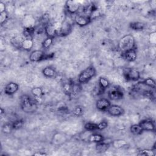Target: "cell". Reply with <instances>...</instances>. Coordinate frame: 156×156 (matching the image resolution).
<instances>
[{"mask_svg": "<svg viewBox=\"0 0 156 156\" xmlns=\"http://www.w3.org/2000/svg\"><path fill=\"white\" fill-rule=\"evenodd\" d=\"M130 132L135 135H141L143 132V129H141V127H140L139 124H135L132 125L130 127Z\"/></svg>", "mask_w": 156, "mask_h": 156, "instance_id": "obj_25", "label": "cell"}, {"mask_svg": "<svg viewBox=\"0 0 156 156\" xmlns=\"http://www.w3.org/2000/svg\"><path fill=\"white\" fill-rule=\"evenodd\" d=\"M13 130V128L12 127V123L11 124L6 123V124H4V126L2 127V130L3 133H4L5 134L10 133Z\"/></svg>", "mask_w": 156, "mask_h": 156, "instance_id": "obj_32", "label": "cell"}, {"mask_svg": "<svg viewBox=\"0 0 156 156\" xmlns=\"http://www.w3.org/2000/svg\"><path fill=\"white\" fill-rule=\"evenodd\" d=\"M122 54H123V57L127 62H134L136 60L137 58V54L135 49L127 51Z\"/></svg>", "mask_w": 156, "mask_h": 156, "instance_id": "obj_15", "label": "cell"}, {"mask_svg": "<svg viewBox=\"0 0 156 156\" xmlns=\"http://www.w3.org/2000/svg\"><path fill=\"white\" fill-rule=\"evenodd\" d=\"M31 93L35 98H40L43 94V90L41 87H35L31 90Z\"/></svg>", "mask_w": 156, "mask_h": 156, "instance_id": "obj_27", "label": "cell"}, {"mask_svg": "<svg viewBox=\"0 0 156 156\" xmlns=\"http://www.w3.org/2000/svg\"><path fill=\"white\" fill-rule=\"evenodd\" d=\"M111 103L110 100L104 98L99 99L96 103V107L97 109L101 111H107Z\"/></svg>", "mask_w": 156, "mask_h": 156, "instance_id": "obj_11", "label": "cell"}, {"mask_svg": "<svg viewBox=\"0 0 156 156\" xmlns=\"http://www.w3.org/2000/svg\"><path fill=\"white\" fill-rule=\"evenodd\" d=\"M98 83L99 85L101 87H102L105 90L109 87L110 86V82L108 80L104 77H100L98 80Z\"/></svg>", "mask_w": 156, "mask_h": 156, "instance_id": "obj_26", "label": "cell"}, {"mask_svg": "<svg viewBox=\"0 0 156 156\" xmlns=\"http://www.w3.org/2000/svg\"><path fill=\"white\" fill-rule=\"evenodd\" d=\"M110 145V143L105 141V140H104L102 141L96 143V150L98 152H104L107 151V149L109 148Z\"/></svg>", "mask_w": 156, "mask_h": 156, "instance_id": "obj_17", "label": "cell"}, {"mask_svg": "<svg viewBox=\"0 0 156 156\" xmlns=\"http://www.w3.org/2000/svg\"><path fill=\"white\" fill-rule=\"evenodd\" d=\"M72 29H73V25L71 24V23L67 20H65L62 23L61 28L57 35H59L61 37L67 36L71 32Z\"/></svg>", "mask_w": 156, "mask_h": 156, "instance_id": "obj_8", "label": "cell"}, {"mask_svg": "<svg viewBox=\"0 0 156 156\" xmlns=\"http://www.w3.org/2000/svg\"><path fill=\"white\" fill-rule=\"evenodd\" d=\"M108 97L109 99L112 101L121 100L124 98V93L121 89L114 88L108 91Z\"/></svg>", "mask_w": 156, "mask_h": 156, "instance_id": "obj_9", "label": "cell"}, {"mask_svg": "<svg viewBox=\"0 0 156 156\" xmlns=\"http://www.w3.org/2000/svg\"><path fill=\"white\" fill-rule=\"evenodd\" d=\"M135 47V40L134 37L131 34L123 36L118 42V48L124 53L127 51L134 49Z\"/></svg>", "mask_w": 156, "mask_h": 156, "instance_id": "obj_2", "label": "cell"}, {"mask_svg": "<svg viewBox=\"0 0 156 156\" xmlns=\"http://www.w3.org/2000/svg\"><path fill=\"white\" fill-rule=\"evenodd\" d=\"M53 38L46 37L42 42V48L43 49L49 48L53 43Z\"/></svg>", "mask_w": 156, "mask_h": 156, "instance_id": "obj_30", "label": "cell"}, {"mask_svg": "<svg viewBox=\"0 0 156 156\" xmlns=\"http://www.w3.org/2000/svg\"><path fill=\"white\" fill-rule=\"evenodd\" d=\"M107 113L113 116H120L122 115L125 111L123 108L118 105H110L107 110Z\"/></svg>", "mask_w": 156, "mask_h": 156, "instance_id": "obj_10", "label": "cell"}, {"mask_svg": "<svg viewBox=\"0 0 156 156\" xmlns=\"http://www.w3.org/2000/svg\"><path fill=\"white\" fill-rule=\"evenodd\" d=\"M123 75L127 81H137L140 79V72L135 68H127L124 69Z\"/></svg>", "mask_w": 156, "mask_h": 156, "instance_id": "obj_4", "label": "cell"}, {"mask_svg": "<svg viewBox=\"0 0 156 156\" xmlns=\"http://www.w3.org/2000/svg\"><path fill=\"white\" fill-rule=\"evenodd\" d=\"M84 128L88 130V131H94L96 130H98V124L93 123V122H87L84 125Z\"/></svg>", "mask_w": 156, "mask_h": 156, "instance_id": "obj_29", "label": "cell"}, {"mask_svg": "<svg viewBox=\"0 0 156 156\" xmlns=\"http://www.w3.org/2000/svg\"><path fill=\"white\" fill-rule=\"evenodd\" d=\"M142 85H146L148 87H150L151 88H155L156 87V83L155 80H154L153 79H152L151 77H148L144 80H143L141 82H140Z\"/></svg>", "mask_w": 156, "mask_h": 156, "instance_id": "obj_24", "label": "cell"}, {"mask_svg": "<svg viewBox=\"0 0 156 156\" xmlns=\"http://www.w3.org/2000/svg\"><path fill=\"white\" fill-rule=\"evenodd\" d=\"M8 19V13L7 11L0 13V23L1 26H2Z\"/></svg>", "mask_w": 156, "mask_h": 156, "instance_id": "obj_36", "label": "cell"}, {"mask_svg": "<svg viewBox=\"0 0 156 156\" xmlns=\"http://www.w3.org/2000/svg\"><path fill=\"white\" fill-rule=\"evenodd\" d=\"M73 83H74V82H73L71 80H68V81H66V82H63V85H62L63 91L65 93V94H66V95H68L69 97L71 94Z\"/></svg>", "mask_w": 156, "mask_h": 156, "instance_id": "obj_19", "label": "cell"}, {"mask_svg": "<svg viewBox=\"0 0 156 156\" xmlns=\"http://www.w3.org/2000/svg\"><path fill=\"white\" fill-rule=\"evenodd\" d=\"M44 30L47 37H51L54 38L56 35H57L56 30L53 24L48 23V24L45 25L44 26Z\"/></svg>", "mask_w": 156, "mask_h": 156, "instance_id": "obj_14", "label": "cell"}, {"mask_svg": "<svg viewBox=\"0 0 156 156\" xmlns=\"http://www.w3.org/2000/svg\"><path fill=\"white\" fill-rule=\"evenodd\" d=\"M81 85L80 83H73V88H72V91L70 97L71 98H76L78 96V94L81 91Z\"/></svg>", "mask_w": 156, "mask_h": 156, "instance_id": "obj_22", "label": "cell"}, {"mask_svg": "<svg viewBox=\"0 0 156 156\" xmlns=\"http://www.w3.org/2000/svg\"><path fill=\"white\" fill-rule=\"evenodd\" d=\"M154 155L155 153L152 149H141L138 153V155L154 156Z\"/></svg>", "mask_w": 156, "mask_h": 156, "instance_id": "obj_31", "label": "cell"}, {"mask_svg": "<svg viewBox=\"0 0 156 156\" xmlns=\"http://www.w3.org/2000/svg\"><path fill=\"white\" fill-rule=\"evenodd\" d=\"M96 69L93 66H89L85 69L82 71L78 76V82L80 84H83L88 82L95 75Z\"/></svg>", "mask_w": 156, "mask_h": 156, "instance_id": "obj_3", "label": "cell"}, {"mask_svg": "<svg viewBox=\"0 0 156 156\" xmlns=\"http://www.w3.org/2000/svg\"><path fill=\"white\" fill-rule=\"evenodd\" d=\"M46 54L42 50H34L29 55V60L32 62H38L45 60Z\"/></svg>", "mask_w": 156, "mask_h": 156, "instance_id": "obj_6", "label": "cell"}, {"mask_svg": "<svg viewBox=\"0 0 156 156\" xmlns=\"http://www.w3.org/2000/svg\"><path fill=\"white\" fill-rule=\"evenodd\" d=\"M35 29L34 27H24L23 32V35L24 38H32L33 39V36L34 35Z\"/></svg>", "mask_w": 156, "mask_h": 156, "instance_id": "obj_20", "label": "cell"}, {"mask_svg": "<svg viewBox=\"0 0 156 156\" xmlns=\"http://www.w3.org/2000/svg\"><path fill=\"white\" fill-rule=\"evenodd\" d=\"M112 144L113 145V146L116 149H119L121 148L122 147H124V146H126L127 144L126 141L123 140H114L112 142Z\"/></svg>", "mask_w": 156, "mask_h": 156, "instance_id": "obj_28", "label": "cell"}, {"mask_svg": "<svg viewBox=\"0 0 156 156\" xmlns=\"http://www.w3.org/2000/svg\"><path fill=\"white\" fill-rule=\"evenodd\" d=\"M139 125L141 127L143 131H154L155 124L154 123L149 119H143L141 121Z\"/></svg>", "mask_w": 156, "mask_h": 156, "instance_id": "obj_13", "label": "cell"}, {"mask_svg": "<svg viewBox=\"0 0 156 156\" xmlns=\"http://www.w3.org/2000/svg\"><path fill=\"white\" fill-rule=\"evenodd\" d=\"M34 46V41L32 38H24L21 42V48L24 50L29 51L33 48Z\"/></svg>", "mask_w": 156, "mask_h": 156, "instance_id": "obj_18", "label": "cell"}, {"mask_svg": "<svg viewBox=\"0 0 156 156\" xmlns=\"http://www.w3.org/2000/svg\"><path fill=\"white\" fill-rule=\"evenodd\" d=\"M92 19L90 16L85 13H76L74 17V22L79 26L83 27L89 24Z\"/></svg>", "mask_w": 156, "mask_h": 156, "instance_id": "obj_5", "label": "cell"}, {"mask_svg": "<svg viewBox=\"0 0 156 156\" xmlns=\"http://www.w3.org/2000/svg\"><path fill=\"white\" fill-rule=\"evenodd\" d=\"M42 73L43 76L46 77L48 78H53L55 77L57 75V73L55 69L50 66H46L43 70H42Z\"/></svg>", "mask_w": 156, "mask_h": 156, "instance_id": "obj_16", "label": "cell"}, {"mask_svg": "<svg viewBox=\"0 0 156 156\" xmlns=\"http://www.w3.org/2000/svg\"><path fill=\"white\" fill-rule=\"evenodd\" d=\"M12 127L13 128V130H17V129H20L21 127H22V126H23L24 124V121L23 119H17V120H15V121H13L12 123Z\"/></svg>", "mask_w": 156, "mask_h": 156, "instance_id": "obj_34", "label": "cell"}, {"mask_svg": "<svg viewBox=\"0 0 156 156\" xmlns=\"http://www.w3.org/2000/svg\"><path fill=\"white\" fill-rule=\"evenodd\" d=\"M104 140V136L99 133H93L91 134L88 137V141L90 142L99 143L102 141Z\"/></svg>", "mask_w": 156, "mask_h": 156, "instance_id": "obj_23", "label": "cell"}, {"mask_svg": "<svg viewBox=\"0 0 156 156\" xmlns=\"http://www.w3.org/2000/svg\"><path fill=\"white\" fill-rule=\"evenodd\" d=\"M73 115L76 116H80L82 115L83 113V108L81 106L77 105L76 107H75V108H74L73 111Z\"/></svg>", "mask_w": 156, "mask_h": 156, "instance_id": "obj_35", "label": "cell"}, {"mask_svg": "<svg viewBox=\"0 0 156 156\" xmlns=\"http://www.w3.org/2000/svg\"><path fill=\"white\" fill-rule=\"evenodd\" d=\"M129 27L134 30H142L144 29L145 24L141 22L134 21L130 23Z\"/></svg>", "mask_w": 156, "mask_h": 156, "instance_id": "obj_21", "label": "cell"}, {"mask_svg": "<svg viewBox=\"0 0 156 156\" xmlns=\"http://www.w3.org/2000/svg\"><path fill=\"white\" fill-rule=\"evenodd\" d=\"M19 85L14 82H10L4 87V93L7 95H12L18 90Z\"/></svg>", "mask_w": 156, "mask_h": 156, "instance_id": "obj_12", "label": "cell"}, {"mask_svg": "<svg viewBox=\"0 0 156 156\" xmlns=\"http://www.w3.org/2000/svg\"><path fill=\"white\" fill-rule=\"evenodd\" d=\"M65 7L69 13L74 14L79 12L80 8V4L78 1L69 0L66 1Z\"/></svg>", "mask_w": 156, "mask_h": 156, "instance_id": "obj_7", "label": "cell"}, {"mask_svg": "<svg viewBox=\"0 0 156 156\" xmlns=\"http://www.w3.org/2000/svg\"><path fill=\"white\" fill-rule=\"evenodd\" d=\"M5 11H6L5 4L3 2H0V13H2Z\"/></svg>", "mask_w": 156, "mask_h": 156, "instance_id": "obj_38", "label": "cell"}, {"mask_svg": "<svg viewBox=\"0 0 156 156\" xmlns=\"http://www.w3.org/2000/svg\"><path fill=\"white\" fill-rule=\"evenodd\" d=\"M108 126V122L106 121H102L100 122L99 124H98V130H104L105 128H107Z\"/></svg>", "mask_w": 156, "mask_h": 156, "instance_id": "obj_37", "label": "cell"}, {"mask_svg": "<svg viewBox=\"0 0 156 156\" xmlns=\"http://www.w3.org/2000/svg\"><path fill=\"white\" fill-rule=\"evenodd\" d=\"M104 92H105V90L103 89L102 87H101L98 83L95 86L93 90V94L95 96H100L104 94Z\"/></svg>", "mask_w": 156, "mask_h": 156, "instance_id": "obj_33", "label": "cell"}, {"mask_svg": "<svg viewBox=\"0 0 156 156\" xmlns=\"http://www.w3.org/2000/svg\"><path fill=\"white\" fill-rule=\"evenodd\" d=\"M47 154L44 152H35L34 154V155H37V156H44V155H46Z\"/></svg>", "mask_w": 156, "mask_h": 156, "instance_id": "obj_39", "label": "cell"}, {"mask_svg": "<svg viewBox=\"0 0 156 156\" xmlns=\"http://www.w3.org/2000/svg\"><path fill=\"white\" fill-rule=\"evenodd\" d=\"M37 102L36 99L26 94H23L20 97V107L25 113H34L37 109Z\"/></svg>", "mask_w": 156, "mask_h": 156, "instance_id": "obj_1", "label": "cell"}]
</instances>
